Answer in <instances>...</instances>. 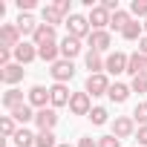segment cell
<instances>
[{
    "mask_svg": "<svg viewBox=\"0 0 147 147\" xmlns=\"http://www.w3.org/2000/svg\"><path fill=\"white\" fill-rule=\"evenodd\" d=\"M66 35H72V38H78V40H84V38H90L92 35V26H90V20L84 18V15H78V12H72L69 18H66Z\"/></svg>",
    "mask_w": 147,
    "mask_h": 147,
    "instance_id": "cell-1",
    "label": "cell"
},
{
    "mask_svg": "<svg viewBox=\"0 0 147 147\" xmlns=\"http://www.w3.org/2000/svg\"><path fill=\"white\" fill-rule=\"evenodd\" d=\"M110 78H107V72H101V75H87V84H84V92L98 98V95H107L110 92Z\"/></svg>",
    "mask_w": 147,
    "mask_h": 147,
    "instance_id": "cell-2",
    "label": "cell"
},
{
    "mask_svg": "<svg viewBox=\"0 0 147 147\" xmlns=\"http://www.w3.org/2000/svg\"><path fill=\"white\" fill-rule=\"evenodd\" d=\"M49 75L55 78V84H66V81H72V78H75V63L61 58L58 63H52V66H49Z\"/></svg>",
    "mask_w": 147,
    "mask_h": 147,
    "instance_id": "cell-3",
    "label": "cell"
},
{
    "mask_svg": "<svg viewBox=\"0 0 147 147\" xmlns=\"http://www.w3.org/2000/svg\"><path fill=\"white\" fill-rule=\"evenodd\" d=\"M127 61H130V55L115 49V52H110L104 58V72H110V75H121V72H127Z\"/></svg>",
    "mask_w": 147,
    "mask_h": 147,
    "instance_id": "cell-4",
    "label": "cell"
},
{
    "mask_svg": "<svg viewBox=\"0 0 147 147\" xmlns=\"http://www.w3.org/2000/svg\"><path fill=\"white\" fill-rule=\"evenodd\" d=\"M23 43V35L18 32L15 23H0V46H6V49H15Z\"/></svg>",
    "mask_w": 147,
    "mask_h": 147,
    "instance_id": "cell-5",
    "label": "cell"
},
{
    "mask_svg": "<svg viewBox=\"0 0 147 147\" xmlns=\"http://www.w3.org/2000/svg\"><path fill=\"white\" fill-rule=\"evenodd\" d=\"M35 124H38L40 133H52L55 124H58V113H55V107H43V110H38V113H35Z\"/></svg>",
    "mask_w": 147,
    "mask_h": 147,
    "instance_id": "cell-6",
    "label": "cell"
},
{
    "mask_svg": "<svg viewBox=\"0 0 147 147\" xmlns=\"http://www.w3.org/2000/svg\"><path fill=\"white\" fill-rule=\"evenodd\" d=\"M12 55H15V63L26 66V63H32V61L38 58V46H35L32 40H23L20 46H15V49H12Z\"/></svg>",
    "mask_w": 147,
    "mask_h": 147,
    "instance_id": "cell-7",
    "label": "cell"
},
{
    "mask_svg": "<svg viewBox=\"0 0 147 147\" xmlns=\"http://www.w3.org/2000/svg\"><path fill=\"white\" fill-rule=\"evenodd\" d=\"M69 98H72V92H69V87L66 84H52L49 87V107H69Z\"/></svg>",
    "mask_w": 147,
    "mask_h": 147,
    "instance_id": "cell-8",
    "label": "cell"
},
{
    "mask_svg": "<svg viewBox=\"0 0 147 147\" xmlns=\"http://www.w3.org/2000/svg\"><path fill=\"white\" fill-rule=\"evenodd\" d=\"M113 136H115V138H130V136H136V121H133V115H115V121H113Z\"/></svg>",
    "mask_w": 147,
    "mask_h": 147,
    "instance_id": "cell-9",
    "label": "cell"
},
{
    "mask_svg": "<svg viewBox=\"0 0 147 147\" xmlns=\"http://www.w3.org/2000/svg\"><path fill=\"white\" fill-rule=\"evenodd\" d=\"M69 113H72V115H90V113H92L90 95H87V92H72V98H69Z\"/></svg>",
    "mask_w": 147,
    "mask_h": 147,
    "instance_id": "cell-10",
    "label": "cell"
},
{
    "mask_svg": "<svg viewBox=\"0 0 147 147\" xmlns=\"http://www.w3.org/2000/svg\"><path fill=\"white\" fill-rule=\"evenodd\" d=\"M23 75H26V69H23L20 63H9V66L0 69V81H3L9 90H12L15 84H20V81H23Z\"/></svg>",
    "mask_w": 147,
    "mask_h": 147,
    "instance_id": "cell-11",
    "label": "cell"
},
{
    "mask_svg": "<svg viewBox=\"0 0 147 147\" xmlns=\"http://www.w3.org/2000/svg\"><path fill=\"white\" fill-rule=\"evenodd\" d=\"M110 18H113V15H110V12H107L104 6H95V9H92V12L87 15V20H90L92 32H104V29L110 26Z\"/></svg>",
    "mask_w": 147,
    "mask_h": 147,
    "instance_id": "cell-12",
    "label": "cell"
},
{
    "mask_svg": "<svg viewBox=\"0 0 147 147\" xmlns=\"http://www.w3.org/2000/svg\"><path fill=\"white\" fill-rule=\"evenodd\" d=\"M87 40H90V49H92V52H101V55L113 46V35H110L107 29H104V32H92Z\"/></svg>",
    "mask_w": 147,
    "mask_h": 147,
    "instance_id": "cell-13",
    "label": "cell"
},
{
    "mask_svg": "<svg viewBox=\"0 0 147 147\" xmlns=\"http://www.w3.org/2000/svg\"><path fill=\"white\" fill-rule=\"evenodd\" d=\"M81 49H84V46H81V40H78V38H72V35H66V38L61 40V58H63V61L78 58V55H81Z\"/></svg>",
    "mask_w": 147,
    "mask_h": 147,
    "instance_id": "cell-14",
    "label": "cell"
},
{
    "mask_svg": "<svg viewBox=\"0 0 147 147\" xmlns=\"http://www.w3.org/2000/svg\"><path fill=\"white\" fill-rule=\"evenodd\" d=\"M35 110H43L46 104H49V90L46 87H40V84H35L32 90H29V98H26Z\"/></svg>",
    "mask_w": 147,
    "mask_h": 147,
    "instance_id": "cell-15",
    "label": "cell"
},
{
    "mask_svg": "<svg viewBox=\"0 0 147 147\" xmlns=\"http://www.w3.org/2000/svg\"><path fill=\"white\" fill-rule=\"evenodd\" d=\"M35 113H38V110H35V107H32V104L26 101V104H20V107H15V110H12L9 115H12V118H15V121H18L20 127H26L29 121H35Z\"/></svg>",
    "mask_w": 147,
    "mask_h": 147,
    "instance_id": "cell-16",
    "label": "cell"
},
{
    "mask_svg": "<svg viewBox=\"0 0 147 147\" xmlns=\"http://www.w3.org/2000/svg\"><path fill=\"white\" fill-rule=\"evenodd\" d=\"M127 72L136 78V75H147V55H141V52H133L130 55V61H127Z\"/></svg>",
    "mask_w": 147,
    "mask_h": 147,
    "instance_id": "cell-17",
    "label": "cell"
},
{
    "mask_svg": "<svg viewBox=\"0 0 147 147\" xmlns=\"http://www.w3.org/2000/svg\"><path fill=\"white\" fill-rule=\"evenodd\" d=\"M15 26H18V32L23 35V38H32L35 32H38V20L32 18V15H18V20H15Z\"/></svg>",
    "mask_w": 147,
    "mask_h": 147,
    "instance_id": "cell-18",
    "label": "cell"
},
{
    "mask_svg": "<svg viewBox=\"0 0 147 147\" xmlns=\"http://www.w3.org/2000/svg\"><path fill=\"white\" fill-rule=\"evenodd\" d=\"M38 58L46 61L49 66L58 63L61 61V43H43V46H38Z\"/></svg>",
    "mask_w": 147,
    "mask_h": 147,
    "instance_id": "cell-19",
    "label": "cell"
},
{
    "mask_svg": "<svg viewBox=\"0 0 147 147\" xmlns=\"http://www.w3.org/2000/svg\"><path fill=\"white\" fill-rule=\"evenodd\" d=\"M32 43H35V46L55 43V26H46V23H40V26H38V32L32 35Z\"/></svg>",
    "mask_w": 147,
    "mask_h": 147,
    "instance_id": "cell-20",
    "label": "cell"
},
{
    "mask_svg": "<svg viewBox=\"0 0 147 147\" xmlns=\"http://www.w3.org/2000/svg\"><path fill=\"white\" fill-rule=\"evenodd\" d=\"M130 92H133V90H130L127 84H121V81H115V84L110 87V92H107V95H110V101H113V104H124V101L130 98Z\"/></svg>",
    "mask_w": 147,
    "mask_h": 147,
    "instance_id": "cell-21",
    "label": "cell"
},
{
    "mask_svg": "<svg viewBox=\"0 0 147 147\" xmlns=\"http://www.w3.org/2000/svg\"><path fill=\"white\" fill-rule=\"evenodd\" d=\"M20 104H26V101H23V92H20L18 87H12V90L3 92V107H6L9 113H12L15 107H20Z\"/></svg>",
    "mask_w": 147,
    "mask_h": 147,
    "instance_id": "cell-22",
    "label": "cell"
},
{
    "mask_svg": "<svg viewBox=\"0 0 147 147\" xmlns=\"http://www.w3.org/2000/svg\"><path fill=\"white\" fill-rule=\"evenodd\" d=\"M127 23H133V15H130V12H124V9H118V12L110 18V29H115V32H124V29H127Z\"/></svg>",
    "mask_w": 147,
    "mask_h": 147,
    "instance_id": "cell-23",
    "label": "cell"
},
{
    "mask_svg": "<svg viewBox=\"0 0 147 147\" xmlns=\"http://www.w3.org/2000/svg\"><path fill=\"white\" fill-rule=\"evenodd\" d=\"M87 69H90V75H101L104 72V58H101V52H87Z\"/></svg>",
    "mask_w": 147,
    "mask_h": 147,
    "instance_id": "cell-24",
    "label": "cell"
},
{
    "mask_svg": "<svg viewBox=\"0 0 147 147\" xmlns=\"http://www.w3.org/2000/svg\"><path fill=\"white\" fill-rule=\"evenodd\" d=\"M40 18H43V23H46V26H58V23H66V18H63V15H61L55 6H43Z\"/></svg>",
    "mask_w": 147,
    "mask_h": 147,
    "instance_id": "cell-25",
    "label": "cell"
},
{
    "mask_svg": "<svg viewBox=\"0 0 147 147\" xmlns=\"http://www.w3.org/2000/svg\"><path fill=\"white\" fill-rule=\"evenodd\" d=\"M35 138H38V136H35L32 130L20 127V130L15 133V138H12V141H15V147H35Z\"/></svg>",
    "mask_w": 147,
    "mask_h": 147,
    "instance_id": "cell-26",
    "label": "cell"
},
{
    "mask_svg": "<svg viewBox=\"0 0 147 147\" xmlns=\"http://www.w3.org/2000/svg\"><path fill=\"white\" fill-rule=\"evenodd\" d=\"M121 38H124V40H141V38H144V26H141L138 20H133V23H127V29L121 32Z\"/></svg>",
    "mask_w": 147,
    "mask_h": 147,
    "instance_id": "cell-27",
    "label": "cell"
},
{
    "mask_svg": "<svg viewBox=\"0 0 147 147\" xmlns=\"http://www.w3.org/2000/svg\"><path fill=\"white\" fill-rule=\"evenodd\" d=\"M18 130H20V127H15V118H12V115H3V118H0V133H3L6 138H15Z\"/></svg>",
    "mask_w": 147,
    "mask_h": 147,
    "instance_id": "cell-28",
    "label": "cell"
},
{
    "mask_svg": "<svg viewBox=\"0 0 147 147\" xmlns=\"http://www.w3.org/2000/svg\"><path fill=\"white\" fill-rule=\"evenodd\" d=\"M133 121L138 127H147V101H138L136 110H133Z\"/></svg>",
    "mask_w": 147,
    "mask_h": 147,
    "instance_id": "cell-29",
    "label": "cell"
},
{
    "mask_svg": "<svg viewBox=\"0 0 147 147\" xmlns=\"http://www.w3.org/2000/svg\"><path fill=\"white\" fill-rule=\"evenodd\" d=\"M90 121H92L95 127H101V124H107V121H110V113H107L104 107H92V113H90Z\"/></svg>",
    "mask_w": 147,
    "mask_h": 147,
    "instance_id": "cell-30",
    "label": "cell"
},
{
    "mask_svg": "<svg viewBox=\"0 0 147 147\" xmlns=\"http://www.w3.org/2000/svg\"><path fill=\"white\" fill-rule=\"evenodd\" d=\"M130 15H136L138 20H147V0H133L130 3Z\"/></svg>",
    "mask_w": 147,
    "mask_h": 147,
    "instance_id": "cell-31",
    "label": "cell"
},
{
    "mask_svg": "<svg viewBox=\"0 0 147 147\" xmlns=\"http://www.w3.org/2000/svg\"><path fill=\"white\" fill-rule=\"evenodd\" d=\"M35 147H58V138H55V133H38V138H35Z\"/></svg>",
    "mask_w": 147,
    "mask_h": 147,
    "instance_id": "cell-32",
    "label": "cell"
},
{
    "mask_svg": "<svg viewBox=\"0 0 147 147\" xmlns=\"http://www.w3.org/2000/svg\"><path fill=\"white\" fill-rule=\"evenodd\" d=\"M130 90H133V92H138V95H141V92H147V75H136V78L130 81Z\"/></svg>",
    "mask_w": 147,
    "mask_h": 147,
    "instance_id": "cell-33",
    "label": "cell"
},
{
    "mask_svg": "<svg viewBox=\"0 0 147 147\" xmlns=\"http://www.w3.org/2000/svg\"><path fill=\"white\" fill-rule=\"evenodd\" d=\"M98 147H121V138H115L113 133L110 136H101L98 138Z\"/></svg>",
    "mask_w": 147,
    "mask_h": 147,
    "instance_id": "cell-34",
    "label": "cell"
},
{
    "mask_svg": "<svg viewBox=\"0 0 147 147\" xmlns=\"http://www.w3.org/2000/svg\"><path fill=\"white\" fill-rule=\"evenodd\" d=\"M52 6H55V9H58L63 18H66V15H72V6H69V0H58V3H52Z\"/></svg>",
    "mask_w": 147,
    "mask_h": 147,
    "instance_id": "cell-35",
    "label": "cell"
},
{
    "mask_svg": "<svg viewBox=\"0 0 147 147\" xmlns=\"http://www.w3.org/2000/svg\"><path fill=\"white\" fill-rule=\"evenodd\" d=\"M136 141H138L141 147H147V127H138V133H136Z\"/></svg>",
    "mask_w": 147,
    "mask_h": 147,
    "instance_id": "cell-36",
    "label": "cell"
},
{
    "mask_svg": "<svg viewBox=\"0 0 147 147\" xmlns=\"http://www.w3.org/2000/svg\"><path fill=\"white\" fill-rule=\"evenodd\" d=\"M78 147H98V141L90 138V136H84V138H78Z\"/></svg>",
    "mask_w": 147,
    "mask_h": 147,
    "instance_id": "cell-37",
    "label": "cell"
},
{
    "mask_svg": "<svg viewBox=\"0 0 147 147\" xmlns=\"http://www.w3.org/2000/svg\"><path fill=\"white\" fill-rule=\"evenodd\" d=\"M138 52H141V55H147V35L138 40Z\"/></svg>",
    "mask_w": 147,
    "mask_h": 147,
    "instance_id": "cell-38",
    "label": "cell"
},
{
    "mask_svg": "<svg viewBox=\"0 0 147 147\" xmlns=\"http://www.w3.org/2000/svg\"><path fill=\"white\" fill-rule=\"evenodd\" d=\"M141 26H144V35H147V20H141Z\"/></svg>",
    "mask_w": 147,
    "mask_h": 147,
    "instance_id": "cell-39",
    "label": "cell"
},
{
    "mask_svg": "<svg viewBox=\"0 0 147 147\" xmlns=\"http://www.w3.org/2000/svg\"><path fill=\"white\" fill-rule=\"evenodd\" d=\"M58 147H72V144H58Z\"/></svg>",
    "mask_w": 147,
    "mask_h": 147,
    "instance_id": "cell-40",
    "label": "cell"
}]
</instances>
